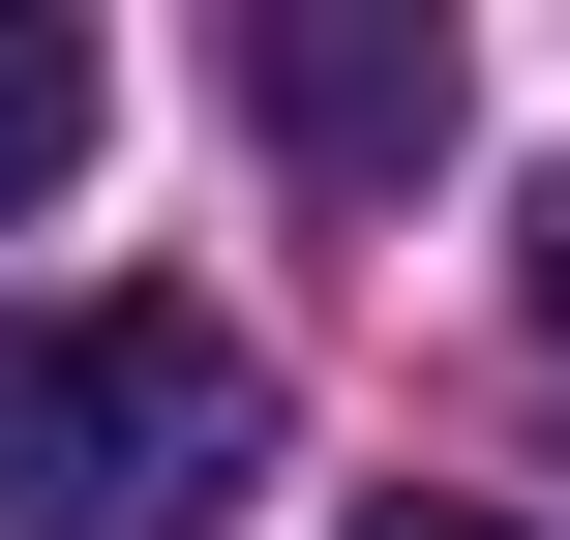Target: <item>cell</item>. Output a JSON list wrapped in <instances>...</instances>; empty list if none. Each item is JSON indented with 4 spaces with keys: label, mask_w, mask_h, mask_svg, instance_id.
<instances>
[{
    "label": "cell",
    "mask_w": 570,
    "mask_h": 540,
    "mask_svg": "<svg viewBox=\"0 0 570 540\" xmlns=\"http://www.w3.org/2000/svg\"><path fill=\"white\" fill-rule=\"evenodd\" d=\"M271 481V361L210 301H30L0 331V540H210Z\"/></svg>",
    "instance_id": "obj_1"
},
{
    "label": "cell",
    "mask_w": 570,
    "mask_h": 540,
    "mask_svg": "<svg viewBox=\"0 0 570 540\" xmlns=\"http://www.w3.org/2000/svg\"><path fill=\"white\" fill-rule=\"evenodd\" d=\"M240 90H271V150H301V180H361V210L451 150V30H421V0H271V30H240Z\"/></svg>",
    "instance_id": "obj_2"
},
{
    "label": "cell",
    "mask_w": 570,
    "mask_h": 540,
    "mask_svg": "<svg viewBox=\"0 0 570 540\" xmlns=\"http://www.w3.org/2000/svg\"><path fill=\"white\" fill-rule=\"evenodd\" d=\"M60 180H90V30H60V0H0V240H30Z\"/></svg>",
    "instance_id": "obj_3"
},
{
    "label": "cell",
    "mask_w": 570,
    "mask_h": 540,
    "mask_svg": "<svg viewBox=\"0 0 570 540\" xmlns=\"http://www.w3.org/2000/svg\"><path fill=\"white\" fill-rule=\"evenodd\" d=\"M361 540H511V511H361Z\"/></svg>",
    "instance_id": "obj_4"
},
{
    "label": "cell",
    "mask_w": 570,
    "mask_h": 540,
    "mask_svg": "<svg viewBox=\"0 0 570 540\" xmlns=\"http://www.w3.org/2000/svg\"><path fill=\"white\" fill-rule=\"evenodd\" d=\"M541 331H570V180H541Z\"/></svg>",
    "instance_id": "obj_5"
}]
</instances>
